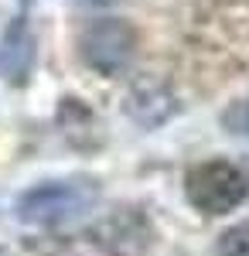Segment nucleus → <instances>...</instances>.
<instances>
[{
  "label": "nucleus",
  "instance_id": "423d86ee",
  "mask_svg": "<svg viewBox=\"0 0 249 256\" xmlns=\"http://www.w3.org/2000/svg\"><path fill=\"white\" fill-rule=\"evenodd\" d=\"M86 4H96V7H102V4H113V0H86Z\"/></svg>",
  "mask_w": 249,
  "mask_h": 256
},
{
  "label": "nucleus",
  "instance_id": "f03ea898",
  "mask_svg": "<svg viewBox=\"0 0 249 256\" xmlns=\"http://www.w3.org/2000/svg\"><path fill=\"white\" fill-rule=\"evenodd\" d=\"M249 195V178L232 160H202L184 174V198L202 216H229Z\"/></svg>",
  "mask_w": 249,
  "mask_h": 256
},
{
  "label": "nucleus",
  "instance_id": "20e7f679",
  "mask_svg": "<svg viewBox=\"0 0 249 256\" xmlns=\"http://www.w3.org/2000/svg\"><path fill=\"white\" fill-rule=\"evenodd\" d=\"M218 256H249V222H239L218 236Z\"/></svg>",
  "mask_w": 249,
  "mask_h": 256
},
{
  "label": "nucleus",
  "instance_id": "f257e3e1",
  "mask_svg": "<svg viewBox=\"0 0 249 256\" xmlns=\"http://www.w3.org/2000/svg\"><path fill=\"white\" fill-rule=\"evenodd\" d=\"M99 188L96 178H58V181H41L28 188L18 198V218L28 226H44L58 229L86 218L99 205Z\"/></svg>",
  "mask_w": 249,
  "mask_h": 256
},
{
  "label": "nucleus",
  "instance_id": "39448f33",
  "mask_svg": "<svg viewBox=\"0 0 249 256\" xmlns=\"http://www.w3.org/2000/svg\"><path fill=\"white\" fill-rule=\"evenodd\" d=\"M239 113H246V120L242 123H236V134H249V106H236Z\"/></svg>",
  "mask_w": 249,
  "mask_h": 256
},
{
  "label": "nucleus",
  "instance_id": "7ed1b4c3",
  "mask_svg": "<svg viewBox=\"0 0 249 256\" xmlns=\"http://www.w3.org/2000/svg\"><path fill=\"white\" fill-rule=\"evenodd\" d=\"M136 28L123 18H99L78 38V58L99 76L123 72L136 55Z\"/></svg>",
  "mask_w": 249,
  "mask_h": 256
}]
</instances>
